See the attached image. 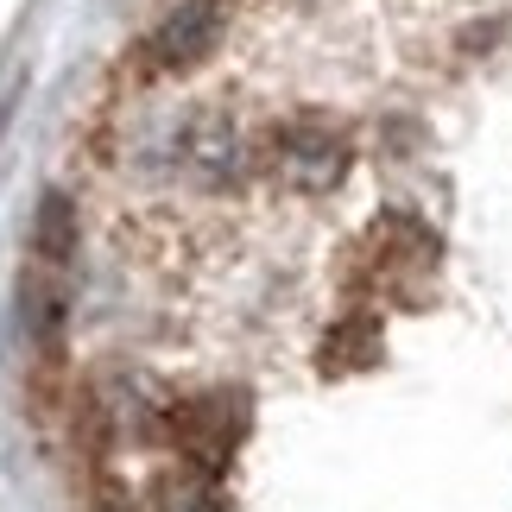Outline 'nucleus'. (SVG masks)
Returning <instances> with one entry per match:
<instances>
[{"mask_svg":"<svg viewBox=\"0 0 512 512\" xmlns=\"http://www.w3.org/2000/svg\"><path fill=\"white\" fill-rule=\"evenodd\" d=\"M348 133L342 127H329V121H291L272 133V146H266V171H272V184H285V190H304V196H323V190H336L342 177H348Z\"/></svg>","mask_w":512,"mask_h":512,"instance_id":"obj_1","label":"nucleus"},{"mask_svg":"<svg viewBox=\"0 0 512 512\" xmlns=\"http://www.w3.org/2000/svg\"><path fill=\"white\" fill-rule=\"evenodd\" d=\"M222 38H228V7L222 0H184L177 13H165L159 26L146 32L140 64H146V76H190L222 51Z\"/></svg>","mask_w":512,"mask_h":512,"instance_id":"obj_2","label":"nucleus"},{"mask_svg":"<svg viewBox=\"0 0 512 512\" xmlns=\"http://www.w3.org/2000/svg\"><path fill=\"white\" fill-rule=\"evenodd\" d=\"M165 430L177 443V456H184L190 468H222L234 456V443H241L247 430V405L228 399V392H196V399H177L165 411Z\"/></svg>","mask_w":512,"mask_h":512,"instance_id":"obj_3","label":"nucleus"},{"mask_svg":"<svg viewBox=\"0 0 512 512\" xmlns=\"http://www.w3.org/2000/svg\"><path fill=\"white\" fill-rule=\"evenodd\" d=\"M380 361V323L373 317H348L329 329V342H323V373H361Z\"/></svg>","mask_w":512,"mask_h":512,"instance_id":"obj_4","label":"nucleus"},{"mask_svg":"<svg viewBox=\"0 0 512 512\" xmlns=\"http://www.w3.org/2000/svg\"><path fill=\"white\" fill-rule=\"evenodd\" d=\"M159 512H222V494H215L209 468H184V475L159 481Z\"/></svg>","mask_w":512,"mask_h":512,"instance_id":"obj_5","label":"nucleus"}]
</instances>
